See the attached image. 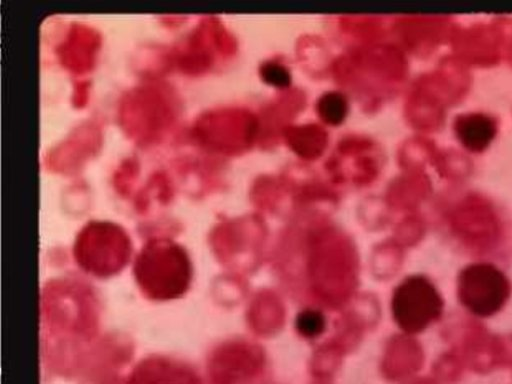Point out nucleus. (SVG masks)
<instances>
[{
    "instance_id": "f257e3e1",
    "label": "nucleus",
    "mask_w": 512,
    "mask_h": 384,
    "mask_svg": "<svg viewBox=\"0 0 512 384\" xmlns=\"http://www.w3.org/2000/svg\"><path fill=\"white\" fill-rule=\"evenodd\" d=\"M443 301L435 286L424 276L403 280L392 297V313L398 326L407 333H418L437 320Z\"/></svg>"
},
{
    "instance_id": "f03ea898",
    "label": "nucleus",
    "mask_w": 512,
    "mask_h": 384,
    "mask_svg": "<svg viewBox=\"0 0 512 384\" xmlns=\"http://www.w3.org/2000/svg\"><path fill=\"white\" fill-rule=\"evenodd\" d=\"M510 291L509 280L492 264H472L459 275V298L471 313L480 317L498 312L509 298Z\"/></svg>"
},
{
    "instance_id": "7ed1b4c3",
    "label": "nucleus",
    "mask_w": 512,
    "mask_h": 384,
    "mask_svg": "<svg viewBox=\"0 0 512 384\" xmlns=\"http://www.w3.org/2000/svg\"><path fill=\"white\" fill-rule=\"evenodd\" d=\"M124 384H202L188 366L164 358L146 359L129 374Z\"/></svg>"
},
{
    "instance_id": "20e7f679",
    "label": "nucleus",
    "mask_w": 512,
    "mask_h": 384,
    "mask_svg": "<svg viewBox=\"0 0 512 384\" xmlns=\"http://www.w3.org/2000/svg\"><path fill=\"white\" fill-rule=\"evenodd\" d=\"M454 133L460 144L469 152L486 150L496 137V119L484 112H468L458 115L453 123Z\"/></svg>"
},
{
    "instance_id": "39448f33",
    "label": "nucleus",
    "mask_w": 512,
    "mask_h": 384,
    "mask_svg": "<svg viewBox=\"0 0 512 384\" xmlns=\"http://www.w3.org/2000/svg\"><path fill=\"white\" fill-rule=\"evenodd\" d=\"M348 105L345 97L337 92L324 94L318 102L321 118L329 124H339L347 114Z\"/></svg>"
},
{
    "instance_id": "423d86ee",
    "label": "nucleus",
    "mask_w": 512,
    "mask_h": 384,
    "mask_svg": "<svg viewBox=\"0 0 512 384\" xmlns=\"http://www.w3.org/2000/svg\"><path fill=\"white\" fill-rule=\"evenodd\" d=\"M324 327V316L316 310H304L296 318V329L306 338L319 336L323 332Z\"/></svg>"
},
{
    "instance_id": "0eeeda50",
    "label": "nucleus",
    "mask_w": 512,
    "mask_h": 384,
    "mask_svg": "<svg viewBox=\"0 0 512 384\" xmlns=\"http://www.w3.org/2000/svg\"><path fill=\"white\" fill-rule=\"evenodd\" d=\"M263 80L275 87L284 88L290 84L289 71L278 63H266L261 68Z\"/></svg>"
}]
</instances>
